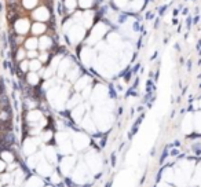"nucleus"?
<instances>
[{
  "mask_svg": "<svg viewBox=\"0 0 201 187\" xmlns=\"http://www.w3.org/2000/svg\"><path fill=\"white\" fill-rule=\"evenodd\" d=\"M26 83L29 84V86L32 87H35L37 83H39V76L35 73V72H31L28 76H26Z\"/></svg>",
  "mask_w": 201,
  "mask_h": 187,
  "instance_id": "1",
  "label": "nucleus"
},
{
  "mask_svg": "<svg viewBox=\"0 0 201 187\" xmlns=\"http://www.w3.org/2000/svg\"><path fill=\"white\" fill-rule=\"evenodd\" d=\"M29 68H31L32 72H36V70L40 69V61H32L31 65H29Z\"/></svg>",
  "mask_w": 201,
  "mask_h": 187,
  "instance_id": "2",
  "label": "nucleus"
},
{
  "mask_svg": "<svg viewBox=\"0 0 201 187\" xmlns=\"http://www.w3.org/2000/svg\"><path fill=\"white\" fill-rule=\"evenodd\" d=\"M25 56H26L25 51H23L22 48H18V50H17V59H18V61H22Z\"/></svg>",
  "mask_w": 201,
  "mask_h": 187,
  "instance_id": "3",
  "label": "nucleus"
},
{
  "mask_svg": "<svg viewBox=\"0 0 201 187\" xmlns=\"http://www.w3.org/2000/svg\"><path fill=\"white\" fill-rule=\"evenodd\" d=\"M36 46H37V41H36L35 39L28 40V43H26V47H28L29 50H33V48H36Z\"/></svg>",
  "mask_w": 201,
  "mask_h": 187,
  "instance_id": "4",
  "label": "nucleus"
},
{
  "mask_svg": "<svg viewBox=\"0 0 201 187\" xmlns=\"http://www.w3.org/2000/svg\"><path fill=\"white\" fill-rule=\"evenodd\" d=\"M19 70L25 73V72L28 70V62H21L19 63Z\"/></svg>",
  "mask_w": 201,
  "mask_h": 187,
  "instance_id": "5",
  "label": "nucleus"
},
{
  "mask_svg": "<svg viewBox=\"0 0 201 187\" xmlns=\"http://www.w3.org/2000/svg\"><path fill=\"white\" fill-rule=\"evenodd\" d=\"M28 56H29L31 59H35V58H37V52L32 50V51H29V52H28Z\"/></svg>",
  "mask_w": 201,
  "mask_h": 187,
  "instance_id": "6",
  "label": "nucleus"
},
{
  "mask_svg": "<svg viewBox=\"0 0 201 187\" xmlns=\"http://www.w3.org/2000/svg\"><path fill=\"white\" fill-rule=\"evenodd\" d=\"M40 61H41V62H47V61H48V54L44 52V54L40 55Z\"/></svg>",
  "mask_w": 201,
  "mask_h": 187,
  "instance_id": "7",
  "label": "nucleus"
},
{
  "mask_svg": "<svg viewBox=\"0 0 201 187\" xmlns=\"http://www.w3.org/2000/svg\"><path fill=\"white\" fill-rule=\"evenodd\" d=\"M43 29H44V28L40 26V25H35V26H33V32H41Z\"/></svg>",
  "mask_w": 201,
  "mask_h": 187,
  "instance_id": "8",
  "label": "nucleus"
}]
</instances>
